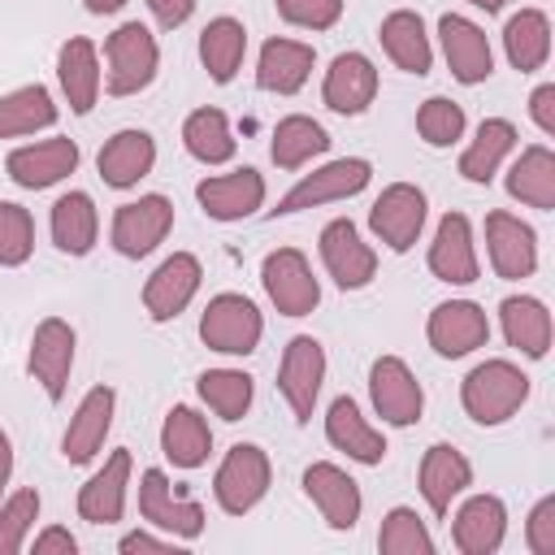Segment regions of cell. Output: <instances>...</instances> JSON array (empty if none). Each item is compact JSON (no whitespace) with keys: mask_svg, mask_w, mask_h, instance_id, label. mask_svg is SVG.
Returning a JSON list of instances; mask_svg holds the SVG:
<instances>
[{"mask_svg":"<svg viewBox=\"0 0 555 555\" xmlns=\"http://www.w3.org/2000/svg\"><path fill=\"white\" fill-rule=\"evenodd\" d=\"M529 399V373L512 360H481L460 382V403L477 425H503Z\"/></svg>","mask_w":555,"mask_h":555,"instance_id":"obj_1","label":"cell"},{"mask_svg":"<svg viewBox=\"0 0 555 555\" xmlns=\"http://www.w3.org/2000/svg\"><path fill=\"white\" fill-rule=\"evenodd\" d=\"M104 56H108V82H104L108 95H139L143 87H152V78L160 69L156 35L143 22H121L108 35Z\"/></svg>","mask_w":555,"mask_h":555,"instance_id":"obj_2","label":"cell"},{"mask_svg":"<svg viewBox=\"0 0 555 555\" xmlns=\"http://www.w3.org/2000/svg\"><path fill=\"white\" fill-rule=\"evenodd\" d=\"M373 178V165L364 156H343V160H330L312 173H304L282 199L278 208H269V217H291V212H304V208H321V204H334V199H351L369 186Z\"/></svg>","mask_w":555,"mask_h":555,"instance_id":"obj_3","label":"cell"},{"mask_svg":"<svg viewBox=\"0 0 555 555\" xmlns=\"http://www.w3.org/2000/svg\"><path fill=\"white\" fill-rule=\"evenodd\" d=\"M260 334H264V317L260 308L247 299V295H212L204 317H199V338L204 347L221 351V356H251L260 347Z\"/></svg>","mask_w":555,"mask_h":555,"instance_id":"obj_4","label":"cell"},{"mask_svg":"<svg viewBox=\"0 0 555 555\" xmlns=\"http://www.w3.org/2000/svg\"><path fill=\"white\" fill-rule=\"evenodd\" d=\"M269 477H273L269 455L256 442H234L225 451V460L217 464V477H212L217 507L225 516H247L269 494Z\"/></svg>","mask_w":555,"mask_h":555,"instance_id":"obj_5","label":"cell"},{"mask_svg":"<svg viewBox=\"0 0 555 555\" xmlns=\"http://www.w3.org/2000/svg\"><path fill=\"white\" fill-rule=\"evenodd\" d=\"M260 282H264L269 304H273L282 317H308V312L321 304V282L312 278V264L304 260L299 247H278V251H269L264 264H260Z\"/></svg>","mask_w":555,"mask_h":555,"instance_id":"obj_6","label":"cell"},{"mask_svg":"<svg viewBox=\"0 0 555 555\" xmlns=\"http://www.w3.org/2000/svg\"><path fill=\"white\" fill-rule=\"evenodd\" d=\"M169 230H173V204L165 195H139L113 212L108 238L126 260H143L147 251L165 243Z\"/></svg>","mask_w":555,"mask_h":555,"instance_id":"obj_7","label":"cell"},{"mask_svg":"<svg viewBox=\"0 0 555 555\" xmlns=\"http://www.w3.org/2000/svg\"><path fill=\"white\" fill-rule=\"evenodd\" d=\"M321 382H325V347H321L312 334H295V338L286 343V351H282L278 390H282V399L291 403V412H295L299 425L312 421Z\"/></svg>","mask_w":555,"mask_h":555,"instance_id":"obj_8","label":"cell"},{"mask_svg":"<svg viewBox=\"0 0 555 555\" xmlns=\"http://www.w3.org/2000/svg\"><path fill=\"white\" fill-rule=\"evenodd\" d=\"M369 399L377 408V416L395 429L416 425L425 412V390L416 382V373L399 360V356H377L369 369Z\"/></svg>","mask_w":555,"mask_h":555,"instance_id":"obj_9","label":"cell"},{"mask_svg":"<svg viewBox=\"0 0 555 555\" xmlns=\"http://www.w3.org/2000/svg\"><path fill=\"white\" fill-rule=\"evenodd\" d=\"M74 347H78V334L69 321L61 317H43L30 334V356H26V369L30 377L43 386V395L52 403L65 399V382H69V369H74Z\"/></svg>","mask_w":555,"mask_h":555,"instance_id":"obj_10","label":"cell"},{"mask_svg":"<svg viewBox=\"0 0 555 555\" xmlns=\"http://www.w3.org/2000/svg\"><path fill=\"white\" fill-rule=\"evenodd\" d=\"M425 225V191L412 182H390L373 208H369V230L390 247V251H412Z\"/></svg>","mask_w":555,"mask_h":555,"instance_id":"obj_11","label":"cell"},{"mask_svg":"<svg viewBox=\"0 0 555 555\" xmlns=\"http://www.w3.org/2000/svg\"><path fill=\"white\" fill-rule=\"evenodd\" d=\"M425 338H429V347L438 356L460 360V356H468V351H477V347L490 343V317L473 299H447V304H438L429 312Z\"/></svg>","mask_w":555,"mask_h":555,"instance_id":"obj_12","label":"cell"},{"mask_svg":"<svg viewBox=\"0 0 555 555\" xmlns=\"http://www.w3.org/2000/svg\"><path fill=\"white\" fill-rule=\"evenodd\" d=\"M321 264L325 273L343 286V291H364L377 273V251L360 238L356 221L347 217H334L325 230H321Z\"/></svg>","mask_w":555,"mask_h":555,"instance_id":"obj_13","label":"cell"},{"mask_svg":"<svg viewBox=\"0 0 555 555\" xmlns=\"http://www.w3.org/2000/svg\"><path fill=\"white\" fill-rule=\"evenodd\" d=\"M139 516L156 529H165L169 538H199L204 533V507L195 499H182L173 494L169 477L160 468H147L139 477Z\"/></svg>","mask_w":555,"mask_h":555,"instance_id":"obj_14","label":"cell"},{"mask_svg":"<svg viewBox=\"0 0 555 555\" xmlns=\"http://www.w3.org/2000/svg\"><path fill=\"white\" fill-rule=\"evenodd\" d=\"M486 251H490V264L503 282H520L538 269V234L529 221L494 208L486 212Z\"/></svg>","mask_w":555,"mask_h":555,"instance_id":"obj_15","label":"cell"},{"mask_svg":"<svg viewBox=\"0 0 555 555\" xmlns=\"http://www.w3.org/2000/svg\"><path fill=\"white\" fill-rule=\"evenodd\" d=\"M438 35H442V56H447L455 82L477 87L494 74V52H490V39L477 22H468L460 13H442Z\"/></svg>","mask_w":555,"mask_h":555,"instance_id":"obj_16","label":"cell"},{"mask_svg":"<svg viewBox=\"0 0 555 555\" xmlns=\"http://www.w3.org/2000/svg\"><path fill=\"white\" fill-rule=\"evenodd\" d=\"M199 260L191 251H173L169 260L156 264V273L143 282V308L152 321H173L178 312H186V304L195 299L199 291Z\"/></svg>","mask_w":555,"mask_h":555,"instance_id":"obj_17","label":"cell"},{"mask_svg":"<svg viewBox=\"0 0 555 555\" xmlns=\"http://www.w3.org/2000/svg\"><path fill=\"white\" fill-rule=\"evenodd\" d=\"M4 169H9V178L17 186L48 191V186H56L61 178H69L78 169V143L74 139H43V143L13 147L4 156Z\"/></svg>","mask_w":555,"mask_h":555,"instance_id":"obj_18","label":"cell"},{"mask_svg":"<svg viewBox=\"0 0 555 555\" xmlns=\"http://www.w3.org/2000/svg\"><path fill=\"white\" fill-rule=\"evenodd\" d=\"M304 494L317 503V512L330 529H356L364 499H360L356 477H347L338 464H330V460L308 464L304 468Z\"/></svg>","mask_w":555,"mask_h":555,"instance_id":"obj_19","label":"cell"},{"mask_svg":"<svg viewBox=\"0 0 555 555\" xmlns=\"http://www.w3.org/2000/svg\"><path fill=\"white\" fill-rule=\"evenodd\" d=\"M429 273L438 282H451V286L477 282L481 264H477V243H473V225L464 212H447L438 221L434 243H429Z\"/></svg>","mask_w":555,"mask_h":555,"instance_id":"obj_20","label":"cell"},{"mask_svg":"<svg viewBox=\"0 0 555 555\" xmlns=\"http://www.w3.org/2000/svg\"><path fill=\"white\" fill-rule=\"evenodd\" d=\"M416 486H421L429 512H434V516H447L451 503L473 486V464L464 460L460 447H451V442H434V447L421 455Z\"/></svg>","mask_w":555,"mask_h":555,"instance_id":"obj_21","label":"cell"},{"mask_svg":"<svg viewBox=\"0 0 555 555\" xmlns=\"http://www.w3.org/2000/svg\"><path fill=\"white\" fill-rule=\"evenodd\" d=\"M195 199L212 221H243L264 204V178L251 165L234 173H212L195 186Z\"/></svg>","mask_w":555,"mask_h":555,"instance_id":"obj_22","label":"cell"},{"mask_svg":"<svg viewBox=\"0 0 555 555\" xmlns=\"http://www.w3.org/2000/svg\"><path fill=\"white\" fill-rule=\"evenodd\" d=\"M113 408H117L113 386H91L78 399V408H74V416L65 425V438H61V455L69 464H87L104 447V438L113 429Z\"/></svg>","mask_w":555,"mask_h":555,"instance_id":"obj_23","label":"cell"},{"mask_svg":"<svg viewBox=\"0 0 555 555\" xmlns=\"http://www.w3.org/2000/svg\"><path fill=\"white\" fill-rule=\"evenodd\" d=\"M321 100L343 113V117H356L364 113L373 100H377V69L364 52H338L325 69V82H321Z\"/></svg>","mask_w":555,"mask_h":555,"instance_id":"obj_24","label":"cell"},{"mask_svg":"<svg viewBox=\"0 0 555 555\" xmlns=\"http://www.w3.org/2000/svg\"><path fill=\"white\" fill-rule=\"evenodd\" d=\"M325 438L334 451H343L356 464H382L386 460V438L382 429L369 425V416L360 412V403L351 395H338L325 412Z\"/></svg>","mask_w":555,"mask_h":555,"instance_id":"obj_25","label":"cell"},{"mask_svg":"<svg viewBox=\"0 0 555 555\" xmlns=\"http://www.w3.org/2000/svg\"><path fill=\"white\" fill-rule=\"evenodd\" d=\"M126 486H130V451L121 447L78 490V516L87 525H117L126 512Z\"/></svg>","mask_w":555,"mask_h":555,"instance_id":"obj_26","label":"cell"},{"mask_svg":"<svg viewBox=\"0 0 555 555\" xmlns=\"http://www.w3.org/2000/svg\"><path fill=\"white\" fill-rule=\"evenodd\" d=\"M503 538H507V507L499 494H473L451 520V542L464 555H494Z\"/></svg>","mask_w":555,"mask_h":555,"instance_id":"obj_27","label":"cell"},{"mask_svg":"<svg viewBox=\"0 0 555 555\" xmlns=\"http://www.w3.org/2000/svg\"><path fill=\"white\" fill-rule=\"evenodd\" d=\"M95 165H100L104 186L130 191V186H139V182L152 173V165H156V139H152L147 130H117V134L100 147Z\"/></svg>","mask_w":555,"mask_h":555,"instance_id":"obj_28","label":"cell"},{"mask_svg":"<svg viewBox=\"0 0 555 555\" xmlns=\"http://www.w3.org/2000/svg\"><path fill=\"white\" fill-rule=\"evenodd\" d=\"M312 61H317L312 43H299V39H264L260 61H256V82H260V91L295 95L308 82Z\"/></svg>","mask_w":555,"mask_h":555,"instance_id":"obj_29","label":"cell"},{"mask_svg":"<svg viewBox=\"0 0 555 555\" xmlns=\"http://www.w3.org/2000/svg\"><path fill=\"white\" fill-rule=\"evenodd\" d=\"M56 78H61V91L69 100V108L78 117H87L95 108V95H100V56H95V43L74 35L61 43L56 52Z\"/></svg>","mask_w":555,"mask_h":555,"instance_id":"obj_30","label":"cell"},{"mask_svg":"<svg viewBox=\"0 0 555 555\" xmlns=\"http://www.w3.org/2000/svg\"><path fill=\"white\" fill-rule=\"evenodd\" d=\"M499 325H503L507 347H516L520 356L542 360L551 351V312H546L542 299H533V295H507L499 304Z\"/></svg>","mask_w":555,"mask_h":555,"instance_id":"obj_31","label":"cell"},{"mask_svg":"<svg viewBox=\"0 0 555 555\" xmlns=\"http://www.w3.org/2000/svg\"><path fill=\"white\" fill-rule=\"evenodd\" d=\"M377 39H382L386 56H390L403 74H416V78L429 74V65H434V48H429V35H425L421 13H412V9H395V13H386L382 26H377Z\"/></svg>","mask_w":555,"mask_h":555,"instance_id":"obj_32","label":"cell"},{"mask_svg":"<svg viewBox=\"0 0 555 555\" xmlns=\"http://www.w3.org/2000/svg\"><path fill=\"white\" fill-rule=\"evenodd\" d=\"M160 451H165V460H169L173 468H199V464L208 460V451H212V429H208V421H204L195 408L173 403V408L165 412V425H160Z\"/></svg>","mask_w":555,"mask_h":555,"instance_id":"obj_33","label":"cell"},{"mask_svg":"<svg viewBox=\"0 0 555 555\" xmlns=\"http://www.w3.org/2000/svg\"><path fill=\"white\" fill-rule=\"evenodd\" d=\"M507 195L529 204V208H542L551 212L555 208V152L546 143H533L525 147L512 169H507Z\"/></svg>","mask_w":555,"mask_h":555,"instance_id":"obj_34","label":"cell"},{"mask_svg":"<svg viewBox=\"0 0 555 555\" xmlns=\"http://www.w3.org/2000/svg\"><path fill=\"white\" fill-rule=\"evenodd\" d=\"M100 238V212L87 191H65L52 204V243L65 256H87Z\"/></svg>","mask_w":555,"mask_h":555,"instance_id":"obj_35","label":"cell"},{"mask_svg":"<svg viewBox=\"0 0 555 555\" xmlns=\"http://www.w3.org/2000/svg\"><path fill=\"white\" fill-rule=\"evenodd\" d=\"M503 52L512 61V69L533 74L546 65L551 56V17L542 9H520L516 17H507L503 26Z\"/></svg>","mask_w":555,"mask_h":555,"instance_id":"obj_36","label":"cell"},{"mask_svg":"<svg viewBox=\"0 0 555 555\" xmlns=\"http://www.w3.org/2000/svg\"><path fill=\"white\" fill-rule=\"evenodd\" d=\"M243 52H247V26L238 17H212L199 35V61L208 69L212 82H230L243 65Z\"/></svg>","mask_w":555,"mask_h":555,"instance_id":"obj_37","label":"cell"},{"mask_svg":"<svg viewBox=\"0 0 555 555\" xmlns=\"http://www.w3.org/2000/svg\"><path fill=\"white\" fill-rule=\"evenodd\" d=\"M330 147V134L321 121L304 117V113H291L273 126V143H269V156L278 169H304L312 156H321Z\"/></svg>","mask_w":555,"mask_h":555,"instance_id":"obj_38","label":"cell"},{"mask_svg":"<svg viewBox=\"0 0 555 555\" xmlns=\"http://www.w3.org/2000/svg\"><path fill=\"white\" fill-rule=\"evenodd\" d=\"M516 147V126L507 117H486L477 126V139L464 147L460 156V173L468 182H490L499 173V165L507 160V152Z\"/></svg>","mask_w":555,"mask_h":555,"instance_id":"obj_39","label":"cell"},{"mask_svg":"<svg viewBox=\"0 0 555 555\" xmlns=\"http://www.w3.org/2000/svg\"><path fill=\"white\" fill-rule=\"evenodd\" d=\"M52 121H56V104H52V91L43 82H30V87L0 95V139L35 134V130H48Z\"/></svg>","mask_w":555,"mask_h":555,"instance_id":"obj_40","label":"cell"},{"mask_svg":"<svg viewBox=\"0 0 555 555\" xmlns=\"http://www.w3.org/2000/svg\"><path fill=\"white\" fill-rule=\"evenodd\" d=\"M182 147L199 160V165H225L234 156V134L221 108H195L182 121Z\"/></svg>","mask_w":555,"mask_h":555,"instance_id":"obj_41","label":"cell"},{"mask_svg":"<svg viewBox=\"0 0 555 555\" xmlns=\"http://www.w3.org/2000/svg\"><path fill=\"white\" fill-rule=\"evenodd\" d=\"M195 390H199V399H204L221 421L247 416V408H251V399H256V382H251V373H243V369H208V373H199Z\"/></svg>","mask_w":555,"mask_h":555,"instance_id":"obj_42","label":"cell"},{"mask_svg":"<svg viewBox=\"0 0 555 555\" xmlns=\"http://www.w3.org/2000/svg\"><path fill=\"white\" fill-rule=\"evenodd\" d=\"M377 546H382V555H429L434 551V538H429L425 520L412 507H390L382 516Z\"/></svg>","mask_w":555,"mask_h":555,"instance_id":"obj_43","label":"cell"},{"mask_svg":"<svg viewBox=\"0 0 555 555\" xmlns=\"http://www.w3.org/2000/svg\"><path fill=\"white\" fill-rule=\"evenodd\" d=\"M416 134L429 143V147H451L460 143L464 134V108L447 95H429L421 108H416Z\"/></svg>","mask_w":555,"mask_h":555,"instance_id":"obj_44","label":"cell"},{"mask_svg":"<svg viewBox=\"0 0 555 555\" xmlns=\"http://www.w3.org/2000/svg\"><path fill=\"white\" fill-rule=\"evenodd\" d=\"M35 251V221L22 204L13 199H0V264L4 269H17L26 264Z\"/></svg>","mask_w":555,"mask_h":555,"instance_id":"obj_45","label":"cell"},{"mask_svg":"<svg viewBox=\"0 0 555 555\" xmlns=\"http://www.w3.org/2000/svg\"><path fill=\"white\" fill-rule=\"evenodd\" d=\"M39 520V490H17L0 503V555H17L26 546L30 525Z\"/></svg>","mask_w":555,"mask_h":555,"instance_id":"obj_46","label":"cell"},{"mask_svg":"<svg viewBox=\"0 0 555 555\" xmlns=\"http://www.w3.org/2000/svg\"><path fill=\"white\" fill-rule=\"evenodd\" d=\"M282 22L291 26H304V30H330L338 17H343V4L347 0H273Z\"/></svg>","mask_w":555,"mask_h":555,"instance_id":"obj_47","label":"cell"},{"mask_svg":"<svg viewBox=\"0 0 555 555\" xmlns=\"http://www.w3.org/2000/svg\"><path fill=\"white\" fill-rule=\"evenodd\" d=\"M525 542L533 555H555V494L538 499L525 520Z\"/></svg>","mask_w":555,"mask_h":555,"instance_id":"obj_48","label":"cell"},{"mask_svg":"<svg viewBox=\"0 0 555 555\" xmlns=\"http://www.w3.org/2000/svg\"><path fill=\"white\" fill-rule=\"evenodd\" d=\"M529 117L538 121L542 134H555V82H542V87L529 95Z\"/></svg>","mask_w":555,"mask_h":555,"instance_id":"obj_49","label":"cell"},{"mask_svg":"<svg viewBox=\"0 0 555 555\" xmlns=\"http://www.w3.org/2000/svg\"><path fill=\"white\" fill-rule=\"evenodd\" d=\"M74 551H78V542L61 525H48V529L35 533V555H74Z\"/></svg>","mask_w":555,"mask_h":555,"instance_id":"obj_50","label":"cell"},{"mask_svg":"<svg viewBox=\"0 0 555 555\" xmlns=\"http://www.w3.org/2000/svg\"><path fill=\"white\" fill-rule=\"evenodd\" d=\"M147 9H152V17H156L165 30H173V26H182V22L195 13V0H147Z\"/></svg>","mask_w":555,"mask_h":555,"instance_id":"obj_51","label":"cell"},{"mask_svg":"<svg viewBox=\"0 0 555 555\" xmlns=\"http://www.w3.org/2000/svg\"><path fill=\"white\" fill-rule=\"evenodd\" d=\"M169 546H173V538H156V533H147V529H134V533H126V538L117 542L121 555H134V551H169Z\"/></svg>","mask_w":555,"mask_h":555,"instance_id":"obj_52","label":"cell"},{"mask_svg":"<svg viewBox=\"0 0 555 555\" xmlns=\"http://www.w3.org/2000/svg\"><path fill=\"white\" fill-rule=\"evenodd\" d=\"M9 477H13V442H9V434L0 429V494H4Z\"/></svg>","mask_w":555,"mask_h":555,"instance_id":"obj_53","label":"cell"},{"mask_svg":"<svg viewBox=\"0 0 555 555\" xmlns=\"http://www.w3.org/2000/svg\"><path fill=\"white\" fill-rule=\"evenodd\" d=\"M87 4V13H95V17H104V13H117L126 0H82Z\"/></svg>","mask_w":555,"mask_h":555,"instance_id":"obj_54","label":"cell"},{"mask_svg":"<svg viewBox=\"0 0 555 555\" xmlns=\"http://www.w3.org/2000/svg\"><path fill=\"white\" fill-rule=\"evenodd\" d=\"M468 4H473V9H486V13H499L507 0H468Z\"/></svg>","mask_w":555,"mask_h":555,"instance_id":"obj_55","label":"cell"}]
</instances>
